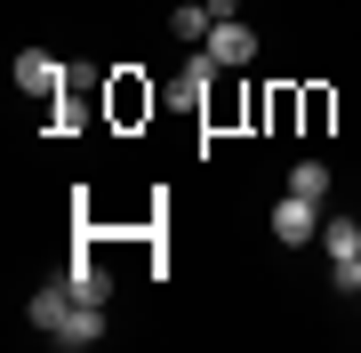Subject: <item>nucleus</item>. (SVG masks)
Masks as SVG:
<instances>
[{
    "instance_id": "nucleus-8",
    "label": "nucleus",
    "mask_w": 361,
    "mask_h": 353,
    "mask_svg": "<svg viewBox=\"0 0 361 353\" xmlns=\"http://www.w3.org/2000/svg\"><path fill=\"white\" fill-rule=\"evenodd\" d=\"M289 193L322 201V193H329V169H322V161H297V169H289Z\"/></svg>"
},
{
    "instance_id": "nucleus-9",
    "label": "nucleus",
    "mask_w": 361,
    "mask_h": 353,
    "mask_svg": "<svg viewBox=\"0 0 361 353\" xmlns=\"http://www.w3.org/2000/svg\"><path fill=\"white\" fill-rule=\"evenodd\" d=\"M73 289H80V297H89V305H104V297H113V281H104L97 265H73Z\"/></svg>"
},
{
    "instance_id": "nucleus-4",
    "label": "nucleus",
    "mask_w": 361,
    "mask_h": 353,
    "mask_svg": "<svg viewBox=\"0 0 361 353\" xmlns=\"http://www.w3.org/2000/svg\"><path fill=\"white\" fill-rule=\"evenodd\" d=\"M201 49L217 56V65H249V56H257V32H249V25H233V16H225V25H209V40H201Z\"/></svg>"
},
{
    "instance_id": "nucleus-2",
    "label": "nucleus",
    "mask_w": 361,
    "mask_h": 353,
    "mask_svg": "<svg viewBox=\"0 0 361 353\" xmlns=\"http://www.w3.org/2000/svg\"><path fill=\"white\" fill-rule=\"evenodd\" d=\"M73 305H80L73 273H65V281H40V289H32V321L49 329V337H56V329H65V314H73Z\"/></svg>"
},
{
    "instance_id": "nucleus-10",
    "label": "nucleus",
    "mask_w": 361,
    "mask_h": 353,
    "mask_svg": "<svg viewBox=\"0 0 361 353\" xmlns=\"http://www.w3.org/2000/svg\"><path fill=\"white\" fill-rule=\"evenodd\" d=\"M353 314H361V305H353Z\"/></svg>"
},
{
    "instance_id": "nucleus-1",
    "label": "nucleus",
    "mask_w": 361,
    "mask_h": 353,
    "mask_svg": "<svg viewBox=\"0 0 361 353\" xmlns=\"http://www.w3.org/2000/svg\"><path fill=\"white\" fill-rule=\"evenodd\" d=\"M313 233H322V201H305V193L273 201V241H313Z\"/></svg>"
},
{
    "instance_id": "nucleus-6",
    "label": "nucleus",
    "mask_w": 361,
    "mask_h": 353,
    "mask_svg": "<svg viewBox=\"0 0 361 353\" xmlns=\"http://www.w3.org/2000/svg\"><path fill=\"white\" fill-rule=\"evenodd\" d=\"M322 249H329V265L361 257V217H337V225H322Z\"/></svg>"
},
{
    "instance_id": "nucleus-3",
    "label": "nucleus",
    "mask_w": 361,
    "mask_h": 353,
    "mask_svg": "<svg viewBox=\"0 0 361 353\" xmlns=\"http://www.w3.org/2000/svg\"><path fill=\"white\" fill-rule=\"evenodd\" d=\"M16 89H25V97H49V89H65V65H56L49 49H25V56H16Z\"/></svg>"
},
{
    "instance_id": "nucleus-7",
    "label": "nucleus",
    "mask_w": 361,
    "mask_h": 353,
    "mask_svg": "<svg viewBox=\"0 0 361 353\" xmlns=\"http://www.w3.org/2000/svg\"><path fill=\"white\" fill-rule=\"evenodd\" d=\"M209 25H217V16H209L201 0H185V8L169 16V32H177V40H193V49H201V40H209Z\"/></svg>"
},
{
    "instance_id": "nucleus-5",
    "label": "nucleus",
    "mask_w": 361,
    "mask_h": 353,
    "mask_svg": "<svg viewBox=\"0 0 361 353\" xmlns=\"http://www.w3.org/2000/svg\"><path fill=\"white\" fill-rule=\"evenodd\" d=\"M97 337H104V305L80 297L73 314H65V329H56V345H73V353H80V345H97Z\"/></svg>"
}]
</instances>
